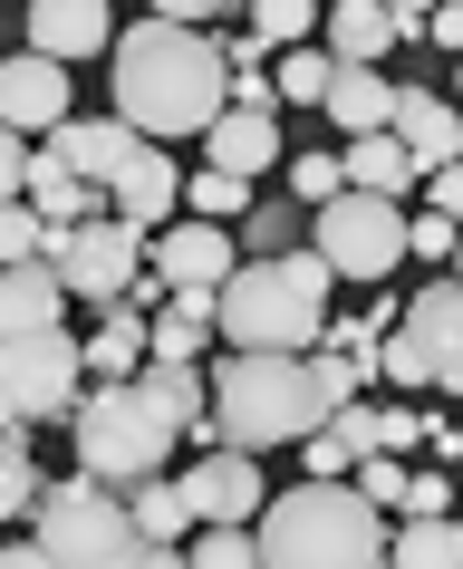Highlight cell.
Returning a JSON list of instances; mask_svg holds the SVG:
<instances>
[{"label":"cell","instance_id":"cell-13","mask_svg":"<svg viewBox=\"0 0 463 569\" xmlns=\"http://www.w3.org/2000/svg\"><path fill=\"white\" fill-rule=\"evenodd\" d=\"M68 78L59 59H39V49H20V59L0 68V117H10V136H59V126H78V107H68Z\"/></svg>","mask_w":463,"mask_h":569},{"label":"cell","instance_id":"cell-14","mask_svg":"<svg viewBox=\"0 0 463 569\" xmlns=\"http://www.w3.org/2000/svg\"><path fill=\"white\" fill-rule=\"evenodd\" d=\"M117 10H107V0H39L30 10V49L39 59H59V68H78V59H97V49H107V59H117Z\"/></svg>","mask_w":463,"mask_h":569},{"label":"cell","instance_id":"cell-12","mask_svg":"<svg viewBox=\"0 0 463 569\" xmlns=\"http://www.w3.org/2000/svg\"><path fill=\"white\" fill-rule=\"evenodd\" d=\"M154 270H164V290H232L242 280V232L184 212L174 232H154Z\"/></svg>","mask_w":463,"mask_h":569},{"label":"cell","instance_id":"cell-21","mask_svg":"<svg viewBox=\"0 0 463 569\" xmlns=\"http://www.w3.org/2000/svg\"><path fill=\"white\" fill-rule=\"evenodd\" d=\"M125 511H135V531L164 540V550L203 531V521H193V502H184V482H135V492H125Z\"/></svg>","mask_w":463,"mask_h":569},{"label":"cell","instance_id":"cell-31","mask_svg":"<svg viewBox=\"0 0 463 569\" xmlns=\"http://www.w3.org/2000/svg\"><path fill=\"white\" fill-rule=\"evenodd\" d=\"M290 232H300V203H261L242 222V241H251V261H280V251H290Z\"/></svg>","mask_w":463,"mask_h":569},{"label":"cell","instance_id":"cell-3","mask_svg":"<svg viewBox=\"0 0 463 569\" xmlns=\"http://www.w3.org/2000/svg\"><path fill=\"white\" fill-rule=\"evenodd\" d=\"M261 560L271 569H396V531L376 521L358 482H300L261 511Z\"/></svg>","mask_w":463,"mask_h":569},{"label":"cell","instance_id":"cell-36","mask_svg":"<svg viewBox=\"0 0 463 569\" xmlns=\"http://www.w3.org/2000/svg\"><path fill=\"white\" fill-rule=\"evenodd\" d=\"M405 521H454V482H444V473H415V492H405Z\"/></svg>","mask_w":463,"mask_h":569},{"label":"cell","instance_id":"cell-35","mask_svg":"<svg viewBox=\"0 0 463 569\" xmlns=\"http://www.w3.org/2000/svg\"><path fill=\"white\" fill-rule=\"evenodd\" d=\"M405 251H415V261H454V251H463V232L444 222V212H415V232H405Z\"/></svg>","mask_w":463,"mask_h":569},{"label":"cell","instance_id":"cell-4","mask_svg":"<svg viewBox=\"0 0 463 569\" xmlns=\"http://www.w3.org/2000/svg\"><path fill=\"white\" fill-rule=\"evenodd\" d=\"M193 425L174 416V396L145 377H125V387H97L88 416H78V473H97L107 492H135V482H154V463H174V445H184Z\"/></svg>","mask_w":463,"mask_h":569},{"label":"cell","instance_id":"cell-16","mask_svg":"<svg viewBox=\"0 0 463 569\" xmlns=\"http://www.w3.org/2000/svg\"><path fill=\"white\" fill-rule=\"evenodd\" d=\"M396 107H405V88L376 78V68H339V88H329V126H339L348 146L358 136H396Z\"/></svg>","mask_w":463,"mask_h":569},{"label":"cell","instance_id":"cell-38","mask_svg":"<svg viewBox=\"0 0 463 569\" xmlns=\"http://www.w3.org/2000/svg\"><path fill=\"white\" fill-rule=\"evenodd\" d=\"M0 569H59V560H49V540H10V550H0Z\"/></svg>","mask_w":463,"mask_h":569},{"label":"cell","instance_id":"cell-20","mask_svg":"<svg viewBox=\"0 0 463 569\" xmlns=\"http://www.w3.org/2000/svg\"><path fill=\"white\" fill-rule=\"evenodd\" d=\"M203 146H213V164H222V174L261 183V174L280 164V126H271V117H251V107H232V117H222L213 136H203Z\"/></svg>","mask_w":463,"mask_h":569},{"label":"cell","instance_id":"cell-2","mask_svg":"<svg viewBox=\"0 0 463 569\" xmlns=\"http://www.w3.org/2000/svg\"><path fill=\"white\" fill-rule=\"evenodd\" d=\"M329 280H339V270L319 261V251L242 261V280L222 290V338H232V358H319V348H329Z\"/></svg>","mask_w":463,"mask_h":569},{"label":"cell","instance_id":"cell-5","mask_svg":"<svg viewBox=\"0 0 463 569\" xmlns=\"http://www.w3.org/2000/svg\"><path fill=\"white\" fill-rule=\"evenodd\" d=\"M49 540V560L59 569H135L154 550L145 531H135V511H125V492H107L97 473H68L49 482V502H39V531Z\"/></svg>","mask_w":463,"mask_h":569},{"label":"cell","instance_id":"cell-7","mask_svg":"<svg viewBox=\"0 0 463 569\" xmlns=\"http://www.w3.org/2000/svg\"><path fill=\"white\" fill-rule=\"evenodd\" d=\"M88 348L68 329L49 338H10V367H0V406H10V425H49V416H88Z\"/></svg>","mask_w":463,"mask_h":569},{"label":"cell","instance_id":"cell-34","mask_svg":"<svg viewBox=\"0 0 463 569\" xmlns=\"http://www.w3.org/2000/svg\"><path fill=\"white\" fill-rule=\"evenodd\" d=\"M358 492H368L376 511H405V492H415V473H405V463H386V453H376V463H358Z\"/></svg>","mask_w":463,"mask_h":569},{"label":"cell","instance_id":"cell-39","mask_svg":"<svg viewBox=\"0 0 463 569\" xmlns=\"http://www.w3.org/2000/svg\"><path fill=\"white\" fill-rule=\"evenodd\" d=\"M135 569H193V560H184V550H164V540H154V550H145Z\"/></svg>","mask_w":463,"mask_h":569},{"label":"cell","instance_id":"cell-25","mask_svg":"<svg viewBox=\"0 0 463 569\" xmlns=\"http://www.w3.org/2000/svg\"><path fill=\"white\" fill-rule=\"evenodd\" d=\"M271 88L290 97V107H329V88H339V59H329V49H290V59L271 68Z\"/></svg>","mask_w":463,"mask_h":569},{"label":"cell","instance_id":"cell-26","mask_svg":"<svg viewBox=\"0 0 463 569\" xmlns=\"http://www.w3.org/2000/svg\"><path fill=\"white\" fill-rule=\"evenodd\" d=\"M0 261H10V270L49 261V212H39V203H0Z\"/></svg>","mask_w":463,"mask_h":569},{"label":"cell","instance_id":"cell-32","mask_svg":"<svg viewBox=\"0 0 463 569\" xmlns=\"http://www.w3.org/2000/svg\"><path fill=\"white\" fill-rule=\"evenodd\" d=\"M329 435H339V445H348V453H358V463H376V453H386V416H376L368 396H358V406H348V416H339V425H329Z\"/></svg>","mask_w":463,"mask_h":569},{"label":"cell","instance_id":"cell-1","mask_svg":"<svg viewBox=\"0 0 463 569\" xmlns=\"http://www.w3.org/2000/svg\"><path fill=\"white\" fill-rule=\"evenodd\" d=\"M107 88H117V117L164 146V136H213L232 117V59H222L203 30H174V20H135L107 59Z\"/></svg>","mask_w":463,"mask_h":569},{"label":"cell","instance_id":"cell-24","mask_svg":"<svg viewBox=\"0 0 463 569\" xmlns=\"http://www.w3.org/2000/svg\"><path fill=\"white\" fill-rule=\"evenodd\" d=\"M396 569H463V521H405Z\"/></svg>","mask_w":463,"mask_h":569},{"label":"cell","instance_id":"cell-27","mask_svg":"<svg viewBox=\"0 0 463 569\" xmlns=\"http://www.w3.org/2000/svg\"><path fill=\"white\" fill-rule=\"evenodd\" d=\"M184 560L193 569H271V560H261V531H193Z\"/></svg>","mask_w":463,"mask_h":569},{"label":"cell","instance_id":"cell-6","mask_svg":"<svg viewBox=\"0 0 463 569\" xmlns=\"http://www.w3.org/2000/svg\"><path fill=\"white\" fill-rule=\"evenodd\" d=\"M405 232H415V212H396V203H376V193H339L329 212H309V251L339 270V280H386L396 261H415L405 251Z\"/></svg>","mask_w":463,"mask_h":569},{"label":"cell","instance_id":"cell-28","mask_svg":"<svg viewBox=\"0 0 463 569\" xmlns=\"http://www.w3.org/2000/svg\"><path fill=\"white\" fill-rule=\"evenodd\" d=\"M309 30H319L309 0H261V10H251V39H261V49H309Z\"/></svg>","mask_w":463,"mask_h":569},{"label":"cell","instance_id":"cell-10","mask_svg":"<svg viewBox=\"0 0 463 569\" xmlns=\"http://www.w3.org/2000/svg\"><path fill=\"white\" fill-rule=\"evenodd\" d=\"M184 502L203 531H242V521H261L271 511V492H261V463L251 453H203V463H184Z\"/></svg>","mask_w":463,"mask_h":569},{"label":"cell","instance_id":"cell-33","mask_svg":"<svg viewBox=\"0 0 463 569\" xmlns=\"http://www.w3.org/2000/svg\"><path fill=\"white\" fill-rule=\"evenodd\" d=\"M300 482H358V453H348L339 435H309L300 445Z\"/></svg>","mask_w":463,"mask_h":569},{"label":"cell","instance_id":"cell-22","mask_svg":"<svg viewBox=\"0 0 463 569\" xmlns=\"http://www.w3.org/2000/svg\"><path fill=\"white\" fill-rule=\"evenodd\" d=\"M39 502H49V473L30 463V425H10V445H0V511L39 521Z\"/></svg>","mask_w":463,"mask_h":569},{"label":"cell","instance_id":"cell-41","mask_svg":"<svg viewBox=\"0 0 463 569\" xmlns=\"http://www.w3.org/2000/svg\"><path fill=\"white\" fill-rule=\"evenodd\" d=\"M454 88H463V68H454Z\"/></svg>","mask_w":463,"mask_h":569},{"label":"cell","instance_id":"cell-11","mask_svg":"<svg viewBox=\"0 0 463 569\" xmlns=\"http://www.w3.org/2000/svg\"><path fill=\"white\" fill-rule=\"evenodd\" d=\"M49 154H59L68 174L78 183H97V193H107V203H117V183L135 174V164H145V136H135V126L125 117H78V126H59V136H49Z\"/></svg>","mask_w":463,"mask_h":569},{"label":"cell","instance_id":"cell-18","mask_svg":"<svg viewBox=\"0 0 463 569\" xmlns=\"http://www.w3.org/2000/svg\"><path fill=\"white\" fill-rule=\"evenodd\" d=\"M348 164V193H376V203H405L415 183H425V164L396 146V136H358V146H339Z\"/></svg>","mask_w":463,"mask_h":569},{"label":"cell","instance_id":"cell-9","mask_svg":"<svg viewBox=\"0 0 463 569\" xmlns=\"http://www.w3.org/2000/svg\"><path fill=\"white\" fill-rule=\"evenodd\" d=\"M49 270H59L78 300L125 309L135 290H145V232H125L117 212H107V222H88V232H49Z\"/></svg>","mask_w":463,"mask_h":569},{"label":"cell","instance_id":"cell-17","mask_svg":"<svg viewBox=\"0 0 463 569\" xmlns=\"http://www.w3.org/2000/svg\"><path fill=\"white\" fill-rule=\"evenodd\" d=\"M59 309H68V280H59L49 261H30V270H10V280H0V329H10V338H49V329H68Z\"/></svg>","mask_w":463,"mask_h":569},{"label":"cell","instance_id":"cell-37","mask_svg":"<svg viewBox=\"0 0 463 569\" xmlns=\"http://www.w3.org/2000/svg\"><path fill=\"white\" fill-rule=\"evenodd\" d=\"M425 212H444V222L463 232V164L454 174H425Z\"/></svg>","mask_w":463,"mask_h":569},{"label":"cell","instance_id":"cell-40","mask_svg":"<svg viewBox=\"0 0 463 569\" xmlns=\"http://www.w3.org/2000/svg\"><path fill=\"white\" fill-rule=\"evenodd\" d=\"M454 280H463V251H454Z\"/></svg>","mask_w":463,"mask_h":569},{"label":"cell","instance_id":"cell-29","mask_svg":"<svg viewBox=\"0 0 463 569\" xmlns=\"http://www.w3.org/2000/svg\"><path fill=\"white\" fill-rule=\"evenodd\" d=\"M290 193H300L309 212H329L348 193V164H339V154H290Z\"/></svg>","mask_w":463,"mask_h":569},{"label":"cell","instance_id":"cell-19","mask_svg":"<svg viewBox=\"0 0 463 569\" xmlns=\"http://www.w3.org/2000/svg\"><path fill=\"white\" fill-rule=\"evenodd\" d=\"M386 49H396V10L386 0H339L329 10V59L339 68H376Z\"/></svg>","mask_w":463,"mask_h":569},{"label":"cell","instance_id":"cell-15","mask_svg":"<svg viewBox=\"0 0 463 569\" xmlns=\"http://www.w3.org/2000/svg\"><path fill=\"white\" fill-rule=\"evenodd\" d=\"M396 146L415 154L425 174H454V164H463V117H454L434 88H405V107H396Z\"/></svg>","mask_w":463,"mask_h":569},{"label":"cell","instance_id":"cell-30","mask_svg":"<svg viewBox=\"0 0 463 569\" xmlns=\"http://www.w3.org/2000/svg\"><path fill=\"white\" fill-rule=\"evenodd\" d=\"M203 348H213L203 319H184V309H164V319H154V358H164V367H193Z\"/></svg>","mask_w":463,"mask_h":569},{"label":"cell","instance_id":"cell-23","mask_svg":"<svg viewBox=\"0 0 463 569\" xmlns=\"http://www.w3.org/2000/svg\"><path fill=\"white\" fill-rule=\"evenodd\" d=\"M184 212L193 222H251V183L242 174H222V164H203V174H184Z\"/></svg>","mask_w":463,"mask_h":569},{"label":"cell","instance_id":"cell-8","mask_svg":"<svg viewBox=\"0 0 463 569\" xmlns=\"http://www.w3.org/2000/svg\"><path fill=\"white\" fill-rule=\"evenodd\" d=\"M376 377H396V387H454L463 396V280H434V290L405 300V329L386 338Z\"/></svg>","mask_w":463,"mask_h":569}]
</instances>
